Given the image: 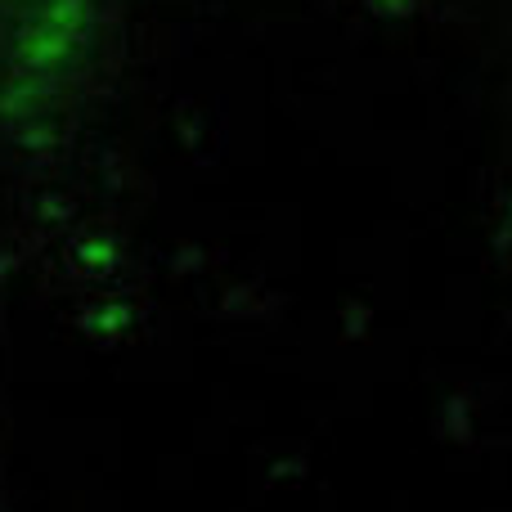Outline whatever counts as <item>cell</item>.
Wrapping results in <instances>:
<instances>
[{"label":"cell","instance_id":"cell-1","mask_svg":"<svg viewBox=\"0 0 512 512\" xmlns=\"http://www.w3.org/2000/svg\"><path fill=\"white\" fill-rule=\"evenodd\" d=\"M72 50H77V36L59 32V27H50V23H36L32 32H23V36H18V45H14L18 63H23L27 72L59 68V63L72 59Z\"/></svg>","mask_w":512,"mask_h":512},{"label":"cell","instance_id":"cell-2","mask_svg":"<svg viewBox=\"0 0 512 512\" xmlns=\"http://www.w3.org/2000/svg\"><path fill=\"white\" fill-rule=\"evenodd\" d=\"M50 95V86L41 81V72H23L0 90V122H27L41 108V99Z\"/></svg>","mask_w":512,"mask_h":512},{"label":"cell","instance_id":"cell-3","mask_svg":"<svg viewBox=\"0 0 512 512\" xmlns=\"http://www.w3.org/2000/svg\"><path fill=\"white\" fill-rule=\"evenodd\" d=\"M135 324H140V315H135L131 301H104V306L81 315V328H86L90 337H122V333H131Z\"/></svg>","mask_w":512,"mask_h":512},{"label":"cell","instance_id":"cell-4","mask_svg":"<svg viewBox=\"0 0 512 512\" xmlns=\"http://www.w3.org/2000/svg\"><path fill=\"white\" fill-rule=\"evenodd\" d=\"M41 23L59 27L68 36H81L90 27V0H45Z\"/></svg>","mask_w":512,"mask_h":512},{"label":"cell","instance_id":"cell-5","mask_svg":"<svg viewBox=\"0 0 512 512\" xmlns=\"http://www.w3.org/2000/svg\"><path fill=\"white\" fill-rule=\"evenodd\" d=\"M117 261H122V252H117V243L104 239V234L77 243V265H86V270H113Z\"/></svg>","mask_w":512,"mask_h":512},{"label":"cell","instance_id":"cell-6","mask_svg":"<svg viewBox=\"0 0 512 512\" xmlns=\"http://www.w3.org/2000/svg\"><path fill=\"white\" fill-rule=\"evenodd\" d=\"M54 144H59V126H50V122H23L18 126V149L45 153V149H54Z\"/></svg>","mask_w":512,"mask_h":512},{"label":"cell","instance_id":"cell-7","mask_svg":"<svg viewBox=\"0 0 512 512\" xmlns=\"http://www.w3.org/2000/svg\"><path fill=\"white\" fill-rule=\"evenodd\" d=\"M41 221H50V225H59V221H68V203L63 198H41Z\"/></svg>","mask_w":512,"mask_h":512},{"label":"cell","instance_id":"cell-8","mask_svg":"<svg viewBox=\"0 0 512 512\" xmlns=\"http://www.w3.org/2000/svg\"><path fill=\"white\" fill-rule=\"evenodd\" d=\"M14 270V256H0V274H9Z\"/></svg>","mask_w":512,"mask_h":512}]
</instances>
